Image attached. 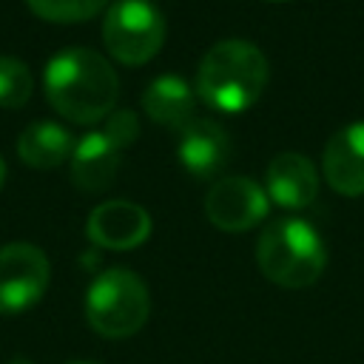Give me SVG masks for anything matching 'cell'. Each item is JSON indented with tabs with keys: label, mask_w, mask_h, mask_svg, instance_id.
I'll use <instances>...</instances> for the list:
<instances>
[{
	"label": "cell",
	"mask_w": 364,
	"mask_h": 364,
	"mask_svg": "<svg viewBox=\"0 0 364 364\" xmlns=\"http://www.w3.org/2000/svg\"><path fill=\"white\" fill-rule=\"evenodd\" d=\"M48 105L68 122L94 125L114 111L119 80L114 65L94 48H63L43 71Z\"/></svg>",
	"instance_id": "6da1fadb"
},
{
	"label": "cell",
	"mask_w": 364,
	"mask_h": 364,
	"mask_svg": "<svg viewBox=\"0 0 364 364\" xmlns=\"http://www.w3.org/2000/svg\"><path fill=\"white\" fill-rule=\"evenodd\" d=\"M267 57L247 40H222L210 46L196 68V97L222 114H242L267 85Z\"/></svg>",
	"instance_id": "7a4b0ae2"
},
{
	"label": "cell",
	"mask_w": 364,
	"mask_h": 364,
	"mask_svg": "<svg viewBox=\"0 0 364 364\" xmlns=\"http://www.w3.org/2000/svg\"><path fill=\"white\" fill-rule=\"evenodd\" d=\"M262 273L279 287H310L327 264L321 233L301 216H279L264 225L256 242Z\"/></svg>",
	"instance_id": "3957f363"
},
{
	"label": "cell",
	"mask_w": 364,
	"mask_h": 364,
	"mask_svg": "<svg viewBox=\"0 0 364 364\" xmlns=\"http://www.w3.org/2000/svg\"><path fill=\"white\" fill-rule=\"evenodd\" d=\"M151 313L145 282L125 267L102 270L85 290V318L105 338H128L142 330Z\"/></svg>",
	"instance_id": "277c9868"
},
{
	"label": "cell",
	"mask_w": 364,
	"mask_h": 364,
	"mask_svg": "<svg viewBox=\"0 0 364 364\" xmlns=\"http://www.w3.org/2000/svg\"><path fill=\"white\" fill-rule=\"evenodd\" d=\"M108 54L122 65H145L165 43V17L151 0H117L102 20Z\"/></svg>",
	"instance_id": "5b68a950"
},
{
	"label": "cell",
	"mask_w": 364,
	"mask_h": 364,
	"mask_svg": "<svg viewBox=\"0 0 364 364\" xmlns=\"http://www.w3.org/2000/svg\"><path fill=\"white\" fill-rule=\"evenodd\" d=\"M51 279L48 256L28 242L0 247V313H23L34 307Z\"/></svg>",
	"instance_id": "8992f818"
},
{
	"label": "cell",
	"mask_w": 364,
	"mask_h": 364,
	"mask_svg": "<svg viewBox=\"0 0 364 364\" xmlns=\"http://www.w3.org/2000/svg\"><path fill=\"white\" fill-rule=\"evenodd\" d=\"M270 199L264 188L247 176H222L205 193V216L213 228L242 233L267 216Z\"/></svg>",
	"instance_id": "52a82bcc"
},
{
	"label": "cell",
	"mask_w": 364,
	"mask_h": 364,
	"mask_svg": "<svg viewBox=\"0 0 364 364\" xmlns=\"http://www.w3.org/2000/svg\"><path fill=\"white\" fill-rule=\"evenodd\" d=\"M85 233L105 250H131L151 236V216L136 202L108 199L88 213Z\"/></svg>",
	"instance_id": "ba28073f"
},
{
	"label": "cell",
	"mask_w": 364,
	"mask_h": 364,
	"mask_svg": "<svg viewBox=\"0 0 364 364\" xmlns=\"http://www.w3.org/2000/svg\"><path fill=\"white\" fill-rule=\"evenodd\" d=\"M176 159L196 179H213L230 159V136L216 119L193 117L176 131Z\"/></svg>",
	"instance_id": "9c48e42d"
},
{
	"label": "cell",
	"mask_w": 364,
	"mask_h": 364,
	"mask_svg": "<svg viewBox=\"0 0 364 364\" xmlns=\"http://www.w3.org/2000/svg\"><path fill=\"white\" fill-rule=\"evenodd\" d=\"M321 171L336 193L364 196V122H350L327 139Z\"/></svg>",
	"instance_id": "30bf717a"
},
{
	"label": "cell",
	"mask_w": 364,
	"mask_h": 364,
	"mask_svg": "<svg viewBox=\"0 0 364 364\" xmlns=\"http://www.w3.org/2000/svg\"><path fill=\"white\" fill-rule=\"evenodd\" d=\"M264 193L279 208H287V210L307 208L318 193V171L304 154L282 151L267 165Z\"/></svg>",
	"instance_id": "8fae6325"
},
{
	"label": "cell",
	"mask_w": 364,
	"mask_h": 364,
	"mask_svg": "<svg viewBox=\"0 0 364 364\" xmlns=\"http://www.w3.org/2000/svg\"><path fill=\"white\" fill-rule=\"evenodd\" d=\"M122 148L105 134V131H91L80 142H74L71 151V182L85 191V193H100L105 191L119 168Z\"/></svg>",
	"instance_id": "7c38bea8"
},
{
	"label": "cell",
	"mask_w": 364,
	"mask_h": 364,
	"mask_svg": "<svg viewBox=\"0 0 364 364\" xmlns=\"http://www.w3.org/2000/svg\"><path fill=\"white\" fill-rule=\"evenodd\" d=\"M196 108V88L179 74H159L142 91V111L151 122L165 125L171 131L185 128L193 119Z\"/></svg>",
	"instance_id": "4fadbf2b"
},
{
	"label": "cell",
	"mask_w": 364,
	"mask_h": 364,
	"mask_svg": "<svg viewBox=\"0 0 364 364\" xmlns=\"http://www.w3.org/2000/svg\"><path fill=\"white\" fill-rule=\"evenodd\" d=\"M74 151V136L68 128H63L54 119H37L26 125L17 136V156L37 168V171H51L71 159Z\"/></svg>",
	"instance_id": "5bb4252c"
},
{
	"label": "cell",
	"mask_w": 364,
	"mask_h": 364,
	"mask_svg": "<svg viewBox=\"0 0 364 364\" xmlns=\"http://www.w3.org/2000/svg\"><path fill=\"white\" fill-rule=\"evenodd\" d=\"M34 80L23 60L0 54V108H23L31 97Z\"/></svg>",
	"instance_id": "9a60e30c"
},
{
	"label": "cell",
	"mask_w": 364,
	"mask_h": 364,
	"mask_svg": "<svg viewBox=\"0 0 364 364\" xmlns=\"http://www.w3.org/2000/svg\"><path fill=\"white\" fill-rule=\"evenodd\" d=\"M28 9L48 23H82L105 9L108 0H26Z\"/></svg>",
	"instance_id": "2e32d148"
},
{
	"label": "cell",
	"mask_w": 364,
	"mask_h": 364,
	"mask_svg": "<svg viewBox=\"0 0 364 364\" xmlns=\"http://www.w3.org/2000/svg\"><path fill=\"white\" fill-rule=\"evenodd\" d=\"M119 148H128L136 136H139V122H136V114L128 111V108H119V111H111L105 117V128H102Z\"/></svg>",
	"instance_id": "e0dca14e"
},
{
	"label": "cell",
	"mask_w": 364,
	"mask_h": 364,
	"mask_svg": "<svg viewBox=\"0 0 364 364\" xmlns=\"http://www.w3.org/2000/svg\"><path fill=\"white\" fill-rule=\"evenodd\" d=\"M3 182H6V162H3V156H0V188H3Z\"/></svg>",
	"instance_id": "ac0fdd59"
},
{
	"label": "cell",
	"mask_w": 364,
	"mask_h": 364,
	"mask_svg": "<svg viewBox=\"0 0 364 364\" xmlns=\"http://www.w3.org/2000/svg\"><path fill=\"white\" fill-rule=\"evenodd\" d=\"M71 364H91V361H71Z\"/></svg>",
	"instance_id": "d6986e66"
}]
</instances>
